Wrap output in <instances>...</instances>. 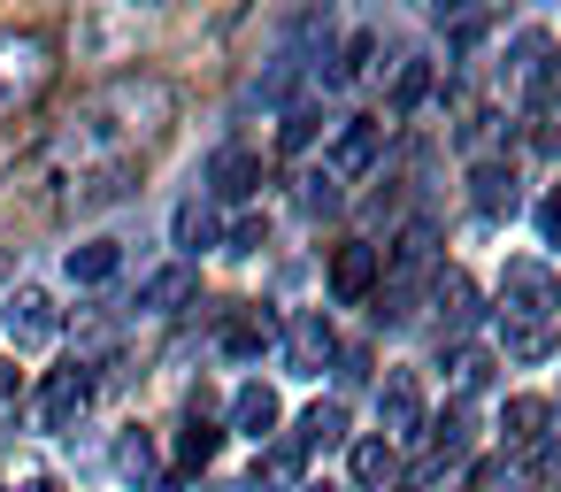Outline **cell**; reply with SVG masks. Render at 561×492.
Returning <instances> with one entry per match:
<instances>
[{
  "instance_id": "obj_15",
  "label": "cell",
  "mask_w": 561,
  "mask_h": 492,
  "mask_svg": "<svg viewBox=\"0 0 561 492\" xmlns=\"http://www.w3.org/2000/svg\"><path fill=\"white\" fill-rule=\"evenodd\" d=\"M515 85L523 93H553V39L546 32H523L515 39Z\"/></svg>"
},
{
  "instance_id": "obj_17",
  "label": "cell",
  "mask_w": 561,
  "mask_h": 492,
  "mask_svg": "<svg viewBox=\"0 0 561 492\" xmlns=\"http://www.w3.org/2000/svg\"><path fill=\"white\" fill-rule=\"evenodd\" d=\"M116 262H124V247H116V239H85V247H70V262H62V270H70V285H108V277H116Z\"/></svg>"
},
{
  "instance_id": "obj_27",
  "label": "cell",
  "mask_w": 561,
  "mask_h": 492,
  "mask_svg": "<svg viewBox=\"0 0 561 492\" xmlns=\"http://www.w3.org/2000/svg\"><path fill=\"white\" fill-rule=\"evenodd\" d=\"M461 454H469V415L454 408V415L431 431V469H446V461H461Z\"/></svg>"
},
{
  "instance_id": "obj_32",
  "label": "cell",
  "mask_w": 561,
  "mask_h": 492,
  "mask_svg": "<svg viewBox=\"0 0 561 492\" xmlns=\"http://www.w3.org/2000/svg\"><path fill=\"white\" fill-rule=\"evenodd\" d=\"M423 93H431V62H408V70H400V85H392V108L408 116V108H415Z\"/></svg>"
},
{
  "instance_id": "obj_8",
  "label": "cell",
  "mask_w": 561,
  "mask_h": 492,
  "mask_svg": "<svg viewBox=\"0 0 561 492\" xmlns=\"http://www.w3.org/2000/svg\"><path fill=\"white\" fill-rule=\"evenodd\" d=\"M377 155H385V124H377V116H354V124H339V139H331V178H362Z\"/></svg>"
},
{
  "instance_id": "obj_14",
  "label": "cell",
  "mask_w": 561,
  "mask_h": 492,
  "mask_svg": "<svg viewBox=\"0 0 561 492\" xmlns=\"http://www.w3.org/2000/svg\"><path fill=\"white\" fill-rule=\"evenodd\" d=\"M216 446H224V431H216V423H208V408L193 400V408H185V423H178V469H208V461H216Z\"/></svg>"
},
{
  "instance_id": "obj_16",
  "label": "cell",
  "mask_w": 561,
  "mask_h": 492,
  "mask_svg": "<svg viewBox=\"0 0 561 492\" xmlns=\"http://www.w3.org/2000/svg\"><path fill=\"white\" fill-rule=\"evenodd\" d=\"M116 477H124V484H139V492H147V484H162V454H154V438H147V431H124V438H116Z\"/></svg>"
},
{
  "instance_id": "obj_41",
  "label": "cell",
  "mask_w": 561,
  "mask_h": 492,
  "mask_svg": "<svg viewBox=\"0 0 561 492\" xmlns=\"http://www.w3.org/2000/svg\"><path fill=\"white\" fill-rule=\"evenodd\" d=\"M0 492H9V484H0Z\"/></svg>"
},
{
  "instance_id": "obj_23",
  "label": "cell",
  "mask_w": 561,
  "mask_h": 492,
  "mask_svg": "<svg viewBox=\"0 0 561 492\" xmlns=\"http://www.w3.org/2000/svg\"><path fill=\"white\" fill-rule=\"evenodd\" d=\"M500 346H507V362H546L561 339H553V323H507V339H500Z\"/></svg>"
},
{
  "instance_id": "obj_3",
  "label": "cell",
  "mask_w": 561,
  "mask_h": 492,
  "mask_svg": "<svg viewBox=\"0 0 561 492\" xmlns=\"http://www.w3.org/2000/svg\"><path fill=\"white\" fill-rule=\"evenodd\" d=\"M500 308H507V323H553V308H561V277L546 270V262H507L500 270Z\"/></svg>"
},
{
  "instance_id": "obj_38",
  "label": "cell",
  "mask_w": 561,
  "mask_h": 492,
  "mask_svg": "<svg viewBox=\"0 0 561 492\" xmlns=\"http://www.w3.org/2000/svg\"><path fill=\"white\" fill-rule=\"evenodd\" d=\"M300 492H339V484H300Z\"/></svg>"
},
{
  "instance_id": "obj_28",
  "label": "cell",
  "mask_w": 561,
  "mask_h": 492,
  "mask_svg": "<svg viewBox=\"0 0 561 492\" xmlns=\"http://www.w3.org/2000/svg\"><path fill=\"white\" fill-rule=\"evenodd\" d=\"M530 147H538L546 162H561V93L538 101V116H530Z\"/></svg>"
},
{
  "instance_id": "obj_35",
  "label": "cell",
  "mask_w": 561,
  "mask_h": 492,
  "mask_svg": "<svg viewBox=\"0 0 561 492\" xmlns=\"http://www.w3.org/2000/svg\"><path fill=\"white\" fill-rule=\"evenodd\" d=\"M431 16H438V24H469V16H477V0H431Z\"/></svg>"
},
{
  "instance_id": "obj_4",
  "label": "cell",
  "mask_w": 561,
  "mask_h": 492,
  "mask_svg": "<svg viewBox=\"0 0 561 492\" xmlns=\"http://www.w3.org/2000/svg\"><path fill=\"white\" fill-rule=\"evenodd\" d=\"M0 323H9V346H16V354H39V346H55V339H62V316H55V300H47L39 285L9 293Z\"/></svg>"
},
{
  "instance_id": "obj_11",
  "label": "cell",
  "mask_w": 561,
  "mask_h": 492,
  "mask_svg": "<svg viewBox=\"0 0 561 492\" xmlns=\"http://www.w3.org/2000/svg\"><path fill=\"white\" fill-rule=\"evenodd\" d=\"M431 300H438V316H446L454 339L477 323V285H469V270H438V277H431Z\"/></svg>"
},
{
  "instance_id": "obj_34",
  "label": "cell",
  "mask_w": 561,
  "mask_h": 492,
  "mask_svg": "<svg viewBox=\"0 0 561 492\" xmlns=\"http://www.w3.org/2000/svg\"><path fill=\"white\" fill-rule=\"evenodd\" d=\"M538 239L561 254V193H553V201H538Z\"/></svg>"
},
{
  "instance_id": "obj_12",
  "label": "cell",
  "mask_w": 561,
  "mask_h": 492,
  "mask_svg": "<svg viewBox=\"0 0 561 492\" xmlns=\"http://www.w3.org/2000/svg\"><path fill=\"white\" fill-rule=\"evenodd\" d=\"M208 185H216L224 201H247V193L262 185V155H247V147H224V155L208 162Z\"/></svg>"
},
{
  "instance_id": "obj_30",
  "label": "cell",
  "mask_w": 561,
  "mask_h": 492,
  "mask_svg": "<svg viewBox=\"0 0 561 492\" xmlns=\"http://www.w3.org/2000/svg\"><path fill=\"white\" fill-rule=\"evenodd\" d=\"M339 201H346V193H339V178H331V170H323V178H300V208H308V216H331Z\"/></svg>"
},
{
  "instance_id": "obj_24",
  "label": "cell",
  "mask_w": 561,
  "mask_h": 492,
  "mask_svg": "<svg viewBox=\"0 0 561 492\" xmlns=\"http://www.w3.org/2000/svg\"><path fill=\"white\" fill-rule=\"evenodd\" d=\"M446 377H454V392H484L492 385V354L484 346H454L446 354Z\"/></svg>"
},
{
  "instance_id": "obj_2",
  "label": "cell",
  "mask_w": 561,
  "mask_h": 492,
  "mask_svg": "<svg viewBox=\"0 0 561 492\" xmlns=\"http://www.w3.org/2000/svg\"><path fill=\"white\" fill-rule=\"evenodd\" d=\"M47 78H55V47H47V39H32V32L0 39V116L32 108V101L47 93Z\"/></svg>"
},
{
  "instance_id": "obj_10",
  "label": "cell",
  "mask_w": 561,
  "mask_h": 492,
  "mask_svg": "<svg viewBox=\"0 0 561 492\" xmlns=\"http://www.w3.org/2000/svg\"><path fill=\"white\" fill-rule=\"evenodd\" d=\"M277 423H285V408H277V392L270 385H239L231 392V431H247V438H277Z\"/></svg>"
},
{
  "instance_id": "obj_29",
  "label": "cell",
  "mask_w": 561,
  "mask_h": 492,
  "mask_svg": "<svg viewBox=\"0 0 561 492\" xmlns=\"http://www.w3.org/2000/svg\"><path fill=\"white\" fill-rule=\"evenodd\" d=\"M316 131H323V116H316V108H293V116L277 124V147H285V155H308Z\"/></svg>"
},
{
  "instance_id": "obj_40",
  "label": "cell",
  "mask_w": 561,
  "mask_h": 492,
  "mask_svg": "<svg viewBox=\"0 0 561 492\" xmlns=\"http://www.w3.org/2000/svg\"><path fill=\"white\" fill-rule=\"evenodd\" d=\"M139 9H154V0H139Z\"/></svg>"
},
{
  "instance_id": "obj_5",
  "label": "cell",
  "mask_w": 561,
  "mask_h": 492,
  "mask_svg": "<svg viewBox=\"0 0 561 492\" xmlns=\"http://www.w3.org/2000/svg\"><path fill=\"white\" fill-rule=\"evenodd\" d=\"M377 423H385V446L423 438V385H415V369H392L377 385Z\"/></svg>"
},
{
  "instance_id": "obj_33",
  "label": "cell",
  "mask_w": 561,
  "mask_h": 492,
  "mask_svg": "<svg viewBox=\"0 0 561 492\" xmlns=\"http://www.w3.org/2000/svg\"><path fill=\"white\" fill-rule=\"evenodd\" d=\"M224 247H231V254H262V247H270V224H262V216H239V224L224 231Z\"/></svg>"
},
{
  "instance_id": "obj_36",
  "label": "cell",
  "mask_w": 561,
  "mask_h": 492,
  "mask_svg": "<svg viewBox=\"0 0 561 492\" xmlns=\"http://www.w3.org/2000/svg\"><path fill=\"white\" fill-rule=\"evenodd\" d=\"M9 392H16V362H9V354H0V400H9Z\"/></svg>"
},
{
  "instance_id": "obj_39",
  "label": "cell",
  "mask_w": 561,
  "mask_h": 492,
  "mask_svg": "<svg viewBox=\"0 0 561 492\" xmlns=\"http://www.w3.org/2000/svg\"><path fill=\"white\" fill-rule=\"evenodd\" d=\"M32 492H62V484H32Z\"/></svg>"
},
{
  "instance_id": "obj_37",
  "label": "cell",
  "mask_w": 561,
  "mask_h": 492,
  "mask_svg": "<svg viewBox=\"0 0 561 492\" xmlns=\"http://www.w3.org/2000/svg\"><path fill=\"white\" fill-rule=\"evenodd\" d=\"M546 477H553V484H561V446H553V454H546Z\"/></svg>"
},
{
  "instance_id": "obj_22",
  "label": "cell",
  "mask_w": 561,
  "mask_h": 492,
  "mask_svg": "<svg viewBox=\"0 0 561 492\" xmlns=\"http://www.w3.org/2000/svg\"><path fill=\"white\" fill-rule=\"evenodd\" d=\"M546 423H553V408H546V400H507V415H500L507 446H538V438H546Z\"/></svg>"
},
{
  "instance_id": "obj_25",
  "label": "cell",
  "mask_w": 561,
  "mask_h": 492,
  "mask_svg": "<svg viewBox=\"0 0 561 492\" xmlns=\"http://www.w3.org/2000/svg\"><path fill=\"white\" fill-rule=\"evenodd\" d=\"M262 477H270L277 492H300V477H308V454H300L293 438H277V446L262 454Z\"/></svg>"
},
{
  "instance_id": "obj_18",
  "label": "cell",
  "mask_w": 561,
  "mask_h": 492,
  "mask_svg": "<svg viewBox=\"0 0 561 492\" xmlns=\"http://www.w3.org/2000/svg\"><path fill=\"white\" fill-rule=\"evenodd\" d=\"M339 438H346V408H339V400H316V408L300 415V438H293V446H300V454H331Z\"/></svg>"
},
{
  "instance_id": "obj_19",
  "label": "cell",
  "mask_w": 561,
  "mask_h": 492,
  "mask_svg": "<svg viewBox=\"0 0 561 492\" xmlns=\"http://www.w3.org/2000/svg\"><path fill=\"white\" fill-rule=\"evenodd\" d=\"M193 293H201V277H193V270L178 262V270H162V277H147V285H139V308H154V316H170V308H185Z\"/></svg>"
},
{
  "instance_id": "obj_21",
  "label": "cell",
  "mask_w": 561,
  "mask_h": 492,
  "mask_svg": "<svg viewBox=\"0 0 561 492\" xmlns=\"http://www.w3.org/2000/svg\"><path fill=\"white\" fill-rule=\"evenodd\" d=\"M392 469H400V446H385V438H354V484H362V492L392 484Z\"/></svg>"
},
{
  "instance_id": "obj_26",
  "label": "cell",
  "mask_w": 561,
  "mask_h": 492,
  "mask_svg": "<svg viewBox=\"0 0 561 492\" xmlns=\"http://www.w3.org/2000/svg\"><path fill=\"white\" fill-rule=\"evenodd\" d=\"M477 208H484V216H507V208H515V178H507L500 162L477 170Z\"/></svg>"
},
{
  "instance_id": "obj_7",
  "label": "cell",
  "mask_w": 561,
  "mask_h": 492,
  "mask_svg": "<svg viewBox=\"0 0 561 492\" xmlns=\"http://www.w3.org/2000/svg\"><path fill=\"white\" fill-rule=\"evenodd\" d=\"M93 408V369H55L39 385V431H70Z\"/></svg>"
},
{
  "instance_id": "obj_1",
  "label": "cell",
  "mask_w": 561,
  "mask_h": 492,
  "mask_svg": "<svg viewBox=\"0 0 561 492\" xmlns=\"http://www.w3.org/2000/svg\"><path fill=\"white\" fill-rule=\"evenodd\" d=\"M438 239L415 224V231H400V247H392V262H377V323H400L408 316V300H415V285H431L438 277V254H431Z\"/></svg>"
},
{
  "instance_id": "obj_13",
  "label": "cell",
  "mask_w": 561,
  "mask_h": 492,
  "mask_svg": "<svg viewBox=\"0 0 561 492\" xmlns=\"http://www.w3.org/2000/svg\"><path fill=\"white\" fill-rule=\"evenodd\" d=\"M262 346H277V316H262V308H239V316H224V354L254 362Z\"/></svg>"
},
{
  "instance_id": "obj_31",
  "label": "cell",
  "mask_w": 561,
  "mask_h": 492,
  "mask_svg": "<svg viewBox=\"0 0 561 492\" xmlns=\"http://www.w3.org/2000/svg\"><path fill=\"white\" fill-rule=\"evenodd\" d=\"M369 55H377V39H369V32H354V39H346V55H339V70H331V85L362 78V70H369Z\"/></svg>"
},
{
  "instance_id": "obj_9",
  "label": "cell",
  "mask_w": 561,
  "mask_h": 492,
  "mask_svg": "<svg viewBox=\"0 0 561 492\" xmlns=\"http://www.w3.org/2000/svg\"><path fill=\"white\" fill-rule=\"evenodd\" d=\"M377 262H385L377 247L346 239V247L331 254V293H339V300H369V293H377Z\"/></svg>"
},
{
  "instance_id": "obj_20",
  "label": "cell",
  "mask_w": 561,
  "mask_h": 492,
  "mask_svg": "<svg viewBox=\"0 0 561 492\" xmlns=\"http://www.w3.org/2000/svg\"><path fill=\"white\" fill-rule=\"evenodd\" d=\"M170 239H178L185 254H201V247H216V239H224V231H216V208H208V201H185V208L170 216Z\"/></svg>"
},
{
  "instance_id": "obj_6",
  "label": "cell",
  "mask_w": 561,
  "mask_h": 492,
  "mask_svg": "<svg viewBox=\"0 0 561 492\" xmlns=\"http://www.w3.org/2000/svg\"><path fill=\"white\" fill-rule=\"evenodd\" d=\"M285 362H293V377H323V362H339V339H331V316H293L285 323Z\"/></svg>"
}]
</instances>
